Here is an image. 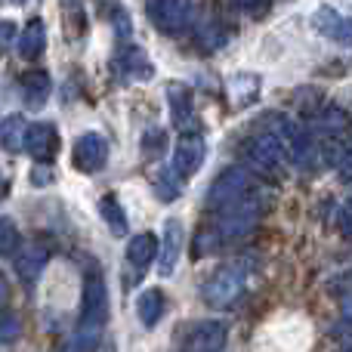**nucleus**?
Listing matches in <instances>:
<instances>
[{"instance_id":"obj_1","label":"nucleus","mask_w":352,"mask_h":352,"mask_svg":"<svg viewBox=\"0 0 352 352\" xmlns=\"http://www.w3.org/2000/svg\"><path fill=\"white\" fill-rule=\"evenodd\" d=\"M244 161H248L250 170H256L260 176H275L291 158H287L285 142L272 130H263V133H254L244 142Z\"/></svg>"},{"instance_id":"obj_2","label":"nucleus","mask_w":352,"mask_h":352,"mask_svg":"<svg viewBox=\"0 0 352 352\" xmlns=\"http://www.w3.org/2000/svg\"><path fill=\"white\" fill-rule=\"evenodd\" d=\"M217 213H219L217 229L223 232V238L229 241V238H241V235H248V232L256 229V223H260V217H263V201L254 188V192L244 195V198L219 207Z\"/></svg>"},{"instance_id":"obj_3","label":"nucleus","mask_w":352,"mask_h":352,"mask_svg":"<svg viewBox=\"0 0 352 352\" xmlns=\"http://www.w3.org/2000/svg\"><path fill=\"white\" fill-rule=\"evenodd\" d=\"M256 188V182H254V176H250L248 167H241V164H232V167H226L223 173L213 179V186L207 188V195H204V204L210 207H226V204H232V201H238V198H244V195H250Z\"/></svg>"},{"instance_id":"obj_4","label":"nucleus","mask_w":352,"mask_h":352,"mask_svg":"<svg viewBox=\"0 0 352 352\" xmlns=\"http://www.w3.org/2000/svg\"><path fill=\"white\" fill-rule=\"evenodd\" d=\"M244 294V269L241 266H219L213 275H207V281L201 285V300L207 306H226L238 303V297Z\"/></svg>"},{"instance_id":"obj_5","label":"nucleus","mask_w":352,"mask_h":352,"mask_svg":"<svg viewBox=\"0 0 352 352\" xmlns=\"http://www.w3.org/2000/svg\"><path fill=\"white\" fill-rule=\"evenodd\" d=\"M111 316V297L109 287H105L102 275L99 272H87L84 278V294H80V316L78 324L80 328H102Z\"/></svg>"},{"instance_id":"obj_6","label":"nucleus","mask_w":352,"mask_h":352,"mask_svg":"<svg viewBox=\"0 0 352 352\" xmlns=\"http://www.w3.org/2000/svg\"><path fill=\"white\" fill-rule=\"evenodd\" d=\"M146 12L148 22L167 37H179L188 25L192 16V6L188 0H146Z\"/></svg>"},{"instance_id":"obj_7","label":"nucleus","mask_w":352,"mask_h":352,"mask_svg":"<svg viewBox=\"0 0 352 352\" xmlns=\"http://www.w3.org/2000/svg\"><path fill=\"white\" fill-rule=\"evenodd\" d=\"M72 164H74V170H80L87 176L105 170V164H109V142H105V136L96 133V130L80 133L72 146Z\"/></svg>"},{"instance_id":"obj_8","label":"nucleus","mask_w":352,"mask_h":352,"mask_svg":"<svg viewBox=\"0 0 352 352\" xmlns=\"http://www.w3.org/2000/svg\"><path fill=\"white\" fill-rule=\"evenodd\" d=\"M182 244H186V226H182V219L179 217L164 219V235H161L158 260H155L161 278H170L176 272V263L182 256Z\"/></svg>"},{"instance_id":"obj_9","label":"nucleus","mask_w":352,"mask_h":352,"mask_svg":"<svg viewBox=\"0 0 352 352\" xmlns=\"http://www.w3.org/2000/svg\"><path fill=\"white\" fill-rule=\"evenodd\" d=\"M204 158H207V142L201 133H182L179 142L173 148V170L179 179H188L204 167Z\"/></svg>"},{"instance_id":"obj_10","label":"nucleus","mask_w":352,"mask_h":352,"mask_svg":"<svg viewBox=\"0 0 352 352\" xmlns=\"http://www.w3.org/2000/svg\"><path fill=\"white\" fill-rule=\"evenodd\" d=\"M182 346L195 349V352H213L223 349L226 340H229V328L223 322H213V318H204V322H192L188 328H182Z\"/></svg>"},{"instance_id":"obj_11","label":"nucleus","mask_w":352,"mask_h":352,"mask_svg":"<svg viewBox=\"0 0 352 352\" xmlns=\"http://www.w3.org/2000/svg\"><path fill=\"white\" fill-rule=\"evenodd\" d=\"M25 152H28L37 164H53V158L59 155V130H56V124H50V121L28 124Z\"/></svg>"},{"instance_id":"obj_12","label":"nucleus","mask_w":352,"mask_h":352,"mask_svg":"<svg viewBox=\"0 0 352 352\" xmlns=\"http://www.w3.org/2000/svg\"><path fill=\"white\" fill-rule=\"evenodd\" d=\"M312 31L322 34L324 41H334V43H343V47H352V19L343 16L340 10L334 6H318L309 19Z\"/></svg>"},{"instance_id":"obj_13","label":"nucleus","mask_w":352,"mask_h":352,"mask_svg":"<svg viewBox=\"0 0 352 352\" xmlns=\"http://www.w3.org/2000/svg\"><path fill=\"white\" fill-rule=\"evenodd\" d=\"M50 263V250L43 248L41 241H31V244H22V248L12 254V266H16V278L22 281L25 287H34L41 281L43 269Z\"/></svg>"},{"instance_id":"obj_14","label":"nucleus","mask_w":352,"mask_h":352,"mask_svg":"<svg viewBox=\"0 0 352 352\" xmlns=\"http://www.w3.org/2000/svg\"><path fill=\"white\" fill-rule=\"evenodd\" d=\"M115 65L127 80H148L155 74V65H152V59H148V53L142 47H136V43H124V47L118 50Z\"/></svg>"},{"instance_id":"obj_15","label":"nucleus","mask_w":352,"mask_h":352,"mask_svg":"<svg viewBox=\"0 0 352 352\" xmlns=\"http://www.w3.org/2000/svg\"><path fill=\"white\" fill-rule=\"evenodd\" d=\"M158 244H161V238L155 235V232H136V235L127 241V250H124L127 266L142 275L155 260H158Z\"/></svg>"},{"instance_id":"obj_16","label":"nucleus","mask_w":352,"mask_h":352,"mask_svg":"<svg viewBox=\"0 0 352 352\" xmlns=\"http://www.w3.org/2000/svg\"><path fill=\"white\" fill-rule=\"evenodd\" d=\"M167 105H170L173 127L188 130V124L195 121V93H192V87L182 84V80L167 84Z\"/></svg>"},{"instance_id":"obj_17","label":"nucleus","mask_w":352,"mask_h":352,"mask_svg":"<svg viewBox=\"0 0 352 352\" xmlns=\"http://www.w3.org/2000/svg\"><path fill=\"white\" fill-rule=\"evenodd\" d=\"M260 93H263V78L260 74L238 72V74H232L229 78V102L235 105L238 111L260 102Z\"/></svg>"},{"instance_id":"obj_18","label":"nucleus","mask_w":352,"mask_h":352,"mask_svg":"<svg viewBox=\"0 0 352 352\" xmlns=\"http://www.w3.org/2000/svg\"><path fill=\"white\" fill-rule=\"evenodd\" d=\"M50 90H53V80L43 68H31L19 78V93H22V102L28 109H41L43 102L50 99Z\"/></svg>"},{"instance_id":"obj_19","label":"nucleus","mask_w":352,"mask_h":352,"mask_svg":"<svg viewBox=\"0 0 352 352\" xmlns=\"http://www.w3.org/2000/svg\"><path fill=\"white\" fill-rule=\"evenodd\" d=\"M16 50H19V56L28 62L41 59L43 50H47V25H43V19H28V22H25V28L19 31Z\"/></svg>"},{"instance_id":"obj_20","label":"nucleus","mask_w":352,"mask_h":352,"mask_svg":"<svg viewBox=\"0 0 352 352\" xmlns=\"http://www.w3.org/2000/svg\"><path fill=\"white\" fill-rule=\"evenodd\" d=\"M167 312V297L161 287H146L136 300V316H140L142 328H158V322Z\"/></svg>"},{"instance_id":"obj_21","label":"nucleus","mask_w":352,"mask_h":352,"mask_svg":"<svg viewBox=\"0 0 352 352\" xmlns=\"http://www.w3.org/2000/svg\"><path fill=\"white\" fill-rule=\"evenodd\" d=\"M25 133H28V121H25L22 115H6L3 121H0V148L10 155L22 152L25 148Z\"/></svg>"},{"instance_id":"obj_22","label":"nucleus","mask_w":352,"mask_h":352,"mask_svg":"<svg viewBox=\"0 0 352 352\" xmlns=\"http://www.w3.org/2000/svg\"><path fill=\"white\" fill-rule=\"evenodd\" d=\"M99 217L105 219V226L111 229V235H127L130 223H127V213H124L121 201H118V195H102L99 198Z\"/></svg>"},{"instance_id":"obj_23","label":"nucleus","mask_w":352,"mask_h":352,"mask_svg":"<svg viewBox=\"0 0 352 352\" xmlns=\"http://www.w3.org/2000/svg\"><path fill=\"white\" fill-rule=\"evenodd\" d=\"M195 41H198L201 50L213 53V50L226 47V41H229V28H226V25L219 22L217 16H207L204 22L198 25V34H195Z\"/></svg>"},{"instance_id":"obj_24","label":"nucleus","mask_w":352,"mask_h":352,"mask_svg":"<svg viewBox=\"0 0 352 352\" xmlns=\"http://www.w3.org/2000/svg\"><path fill=\"white\" fill-rule=\"evenodd\" d=\"M349 127V118L340 109H322V115L316 118V130L322 136H337Z\"/></svg>"},{"instance_id":"obj_25","label":"nucleus","mask_w":352,"mask_h":352,"mask_svg":"<svg viewBox=\"0 0 352 352\" xmlns=\"http://www.w3.org/2000/svg\"><path fill=\"white\" fill-rule=\"evenodd\" d=\"M22 248V232H19L16 219L0 217V256H12Z\"/></svg>"},{"instance_id":"obj_26","label":"nucleus","mask_w":352,"mask_h":352,"mask_svg":"<svg viewBox=\"0 0 352 352\" xmlns=\"http://www.w3.org/2000/svg\"><path fill=\"white\" fill-rule=\"evenodd\" d=\"M223 241H226V238H223V232H219V229H201L198 235H195V241H192V256H195V260L213 256V250H217Z\"/></svg>"},{"instance_id":"obj_27","label":"nucleus","mask_w":352,"mask_h":352,"mask_svg":"<svg viewBox=\"0 0 352 352\" xmlns=\"http://www.w3.org/2000/svg\"><path fill=\"white\" fill-rule=\"evenodd\" d=\"M22 334V318L10 309V306H0V343H16Z\"/></svg>"},{"instance_id":"obj_28","label":"nucleus","mask_w":352,"mask_h":352,"mask_svg":"<svg viewBox=\"0 0 352 352\" xmlns=\"http://www.w3.org/2000/svg\"><path fill=\"white\" fill-rule=\"evenodd\" d=\"M176 170H164L158 173V179H155V195H158L161 201H176L179 198V186H176Z\"/></svg>"},{"instance_id":"obj_29","label":"nucleus","mask_w":352,"mask_h":352,"mask_svg":"<svg viewBox=\"0 0 352 352\" xmlns=\"http://www.w3.org/2000/svg\"><path fill=\"white\" fill-rule=\"evenodd\" d=\"M68 349H93L99 346V328H78V337L65 343Z\"/></svg>"},{"instance_id":"obj_30","label":"nucleus","mask_w":352,"mask_h":352,"mask_svg":"<svg viewBox=\"0 0 352 352\" xmlns=\"http://www.w3.org/2000/svg\"><path fill=\"white\" fill-rule=\"evenodd\" d=\"M334 334H352V294H349V297H343L340 324H334Z\"/></svg>"},{"instance_id":"obj_31","label":"nucleus","mask_w":352,"mask_h":352,"mask_svg":"<svg viewBox=\"0 0 352 352\" xmlns=\"http://www.w3.org/2000/svg\"><path fill=\"white\" fill-rule=\"evenodd\" d=\"M142 148H146V152H164L167 148V133L164 130H148L146 140H142Z\"/></svg>"},{"instance_id":"obj_32","label":"nucleus","mask_w":352,"mask_h":352,"mask_svg":"<svg viewBox=\"0 0 352 352\" xmlns=\"http://www.w3.org/2000/svg\"><path fill=\"white\" fill-rule=\"evenodd\" d=\"M16 34H19L16 22H10V19H0V56L10 50V43L16 41Z\"/></svg>"},{"instance_id":"obj_33","label":"nucleus","mask_w":352,"mask_h":352,"mask_svg":"<svg viewBox=\"0 0 352 352\" xmlns=\"http://www.w3.org/2000/svg\"><path fill=\"white\" fill-rule=\"evenodd\" d=\"M235 10H244V12H254V16H266L269 12V0H232Z\"/></svg>"},{"instance_id":"obj_34","label":"nucleus","mask_w":352,"mask_h":352,"mask_svg":"<svg viewBox=\"0 0 352 352\" xmlns=\"http://www.w3.org/2000/svg\"><path fill=\"white\" fill-rule=\"evenodd\" d=\"M337 176H340L343 182H352V142H349V148H346V155L340 158V164L334 167Z\"/></svg>"},{"instance_id":"obj_35","label":"nucleus","mask_w":352,"mask_h":352,"mask_svg":"<svg viewBox=\"0 0 352 352\" xmlns=\"http://www.w3.org/2000/svg\"><path fill=\"white\" fill-rule=\"evenodd\" d=\"M50 179H53V170H50V164H37L34 170H31V186H50Z\"/></svg>"},{"instance_id":"obj_36","label":"nucleus","mask_w":352,"mask_h":352,"mask_svg":"<svg viewBox=\"0 0 352 352\" xmlns=\"http://www.w3.org/2000/svg\"><path fill=\"white\" fill-rule=\"evenodd\" d=\"M337 226L343 229V235H349V238H352V207L343 204L340 210H337Z\"/></svg>"},{"instance_id":"obj_37","label":"nucleus","mask_w":352,"mask_h":352,"mask_svg":"<svg viewBox=\"0 0 352 352\" xmlns=\"http://www.w3.org/2000/svg\"><path fill=\"white\" fill-rule=\"evenodd\" d=\"M6 300H10V281H6V275L0 272V306H3Z\"/></svg>"},{"instance_id":"obj_38","label":"nucleus","mask_w":352,"mask_h":352,"mask_svg":"<svg viewBox=\"0 0 352 352\" xmlns=\"http://www.w3.org/2000/svg\"><path fill=\"white\" fill-rule=\"evenodd\" d=\"M6 192H10V179H6V176L0 173V201L6 198Z\"/></svg>"},{"instance_id":"obj_39","label":"nucleus","mask_w":352,"mask_h":352,"mask_svg":"<svg viewBox=\"0 0 352 352\" xmlns=\"http://www.w3.org/2000/svg\"><path fill=\"white\" fill-rule=\"evenodd\" d=\"M346 207H352V188H349V195H346Z\"/></svg>"},{"instance_id":"obj_40","label":"nucleus","mask_w":352,"mask_h":352,"mask_svg":"<svg viewBox=\"0 0 352 352\" xmlns=\"http://www.w3.org/2000/svg\"><path fill=\"white\" fill-rule=\"evenodd\" d=\"M343 346H346V349H352V340H349V343H343Z\"/></svg>"},{"instance_id":"obj_41","label":"nucleus","mask_w":352,"mask_h":352,"mask_svg":"<svg viewBox=\"0 0 352 352\" xmlns=\"http://www.w3.org/2000/svg\"><path fill=\"white\" fill-rule=\"evenodd\" d=\"M19 3H31V0H19Z\"/></svg>"},{"instance_id":"obj_42","label":"nucleus","mask_w":352,"mask_h":352,"mask_svg":"<svg viewBox=\"0 0 352 352\" xmlns=\"http://www.w3.org/2000/svg\"><path fill=\"white\" fill-rule=\"evenodd\" d=\"M0 3H3V0H0Z\"/></svg>"}]
</instances>
